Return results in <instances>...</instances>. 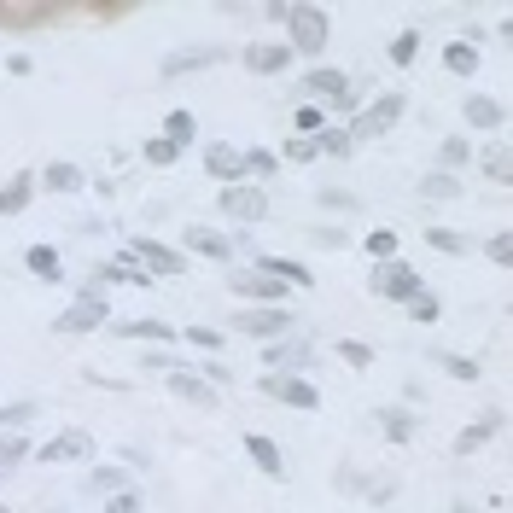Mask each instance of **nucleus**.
I'll use <instances>...</instances> for the list:
<instances>
[{
	"label": "nucleus",
	"mask_w": 513,
	"mask_h": 513,
	"mask_svg": "<svg viewBox=\"0 0 513 513\" xmlns=\"http://www.w3.org/2000/svg\"><path fill=\"white\" fill-rule=\"evenodd\" d=\"M286 30H292V53H321L327 47V12L321 6H286Z\"/></svg>",
	"instance_id": "nucleus-1"
},
{
	"label": "nucleus",
	"mask_w": 513,
	"mask_h": 513,
	"mask_svg": "<svg viewBox=\"0 0 513 513\" xmlns=\"http://www.w3.org/2000/svg\"><path fill=\"white\" fill-rule=\"evenodd\" d=\"M397 117H403V94H385L379 105H368V111L350 123V140H379L391 123H397Z\"/></svg>",
	"instance_id": "nucleus-2"
},
{
	"label": "nucleus",
	"mask_w": 513,
	"mask_h": 513,
	"mask_svg": "<svg viewBox=\"0 0 513 513\" xmlns=\"http://www.w3.org/2000/svg\"><path fill=\"white\" fill-rule=\"evenodd\" d=\"M100 321H111V309H105L100 292H88V298H76V304H70L65 315L53 321V327H59V333H94Z\"/></svg>",
	"instance_id": "nucleus-3"
},
{
	"label": "nucleus",
	"mask_w": 513,
	"mask_h": 513,
	"mask_svg": "<svg viewBox=\"0 0 513 513\" xmlns=\"http://www.w3.org/2000/svg\"><path fill=\"white\" fill-rule=\"evenodd\" d=\"M374 292H379V298H403V304H409L414 292H420V274H414L409 263H397V257H391V263H379Z\"/></svg>",
	"instance_id": "nucleus-4"
},
{
	"label": "nucleus",
	"mask_w": 513,
	"mask_h": 513,
	"mask_svg": "<svg viewBox=\"0 0 513 513\" xmlns=\"http://www.w3.org/2000/svg\"><path fill=\"white\" fill-rule=\"evenodd\" d=\"M222 210H228L234 222H263V216H269V199H263L257 187L234 181V187H222Z\"/></svg>",
	"instance_id": "nucleus-5"
},
{
	"label": "nucleus",
	"mask_w": 513,
	"mask_h": 513,
	"mask_svg": "<svg viewBox=\"0 0 513 513\" xmlns=\"http://www.w3.org/2000/svg\"><path fill=\"white\" fill-rule=\"evenodd\" d=\"M292 321H298L292 309H245V315H240V333H251V339H280Z\"/></svg>",
	"instance_id": "nucleus-6"
},
{
	"label": "nucleus",
	"mask_w": 513,
	"mask_h": 513,
	"mask_svg": "<svg viewBox=\"0 0 513 513\" xmlns=\"http://www.w3.org/2000/svg\"><path fill=\"white\" fill-rule=\"evenodd\" d=\"M129 263H146L152 274H181V257H175L170 245H158V240H135L129 245Z\"/></svg>",
	"instance_id": "nucleus-7"
},
{
	"label": "nucleus",
	"mask_w": 513,
	"mask_h": 513,
	"mask_svg": "<svg viewBox=\"0 0 513 513\" xmlns=\"http://www.w3.org/2000/svg\"><path fill=\"white\" fill-rule=\"evenodd\" d=\"M304 88L315 94V100H333V105H350V76L344 70H309Z\"/></svg>",
	"instance_id": "nucleus-8"
},
{
	"label": "nucleus",
	"mask_w": 513,
	"mask_h": 513,
	"mask_svg": "<svg viewBox=\"0 0 513 513\" xmlns=\"http://www.w3.org/2000/svg\"><path fill=\"white\" fill-rule=\"evenodd\" d=\"M88 455H94L88 432H59L53 444H41V461H88Z\"/></svg>",
	"instance_id": "nucleus-9"
},
{
	"label": "nucleus",
	"mask_w": 513,
	"mask_h": 513,
	"mask_svg": "<svg viewBox=\"0 0 513 513\" xmlns=\"http://www.w3.org/2000/svg\"><path fill=\"white\" fill-rule=\"evenodd\" d=\"M245 455H251L269 479H286V455H280V444H269L263 432H251V438H245Z\"/></svg>",
	"instance_id": "nucleus-10"
},
{
	"label": "nucleus",
	"mask_w": 513,
	"mask_h": 513,
	"mask_svg": "<svg viewBox=\"0 0 513 513\" xmlns=\"http://www.w3.org/2000/svg\"><path fill=\"white\" fill-rule=\"evenodd\" d=\"M245 65L257 70V76H274V70H286V65H292V47H286V41H269V47H251V53H245Z\"/></svg>",
	"instance_id": "nucleus-11"
},
{
	"label": "nucleus",
	"mask_w": 513,
	"mask_h": 513,
	"mask_svg": "<svg viewBox=\"0 0 513 513\" xmlns=\"http://www.w3.org/2000/svg\"><path fill=\"white\" fill-rule=\"evenodd\" d=\"M263 391H274V397H286L292 409H315V403H321L309 379H263Z\"/></svg>",
	"instance_id": "nucleus-12"
},
{
	"label": "nucleus",
	"mask_w": 513,
	"mask_h": 513,
	"mask_svg": "<svg viewBox=\"0 0 513 513\" xmlns=\"http://www.w3.org/2000/svg\"><path fill=\"white\" fill-rule=\"evenodd\" d=\"M257 269L269 274V280H280V286H315V274H309L304 263H292V257H263Z\"/></svg>",
	"instance_id": "nucleus-13"
},
{
	"label": "nucleus",
	"mask_w": 513,
	"mask_h": 513,
	"mask_svg": "<svg viewBox=\"0 0 513 513\" xmlns=\"http://www.w3.org/2000/svg\"><path fill=\"white\" fill-rule=\"evenodd\" d=\"M170 391L175 397H187V403H199V409H210L216 403V391H210L199 374H181V368H170Z\"/></svg>",
	"instance_id": "nucleus-14"
},
{
	"label": "nucleus",
	"mask_w": 513,
	"mask_h": 513,
	"mask_svg": "<svg viewBox=\"0 0 513 513\" xmlns=\"http://www.w3.org/2000/svg\"><path fill=\"white\" fill-rule=\"evenodd\" d=\"M205 164H210V175H216V181H228V187L245 175V164H240V152H234V146H210Z\"/></svg>",
	"instance_id": "nucleus-15"
},
{
	"label": "nucleus",
	"mask_w": 513,
	"mask_h": 513,
	"mask_svg": "<svg viewBox=\"0 0 513 513\" xmlns=\"http://www.w3.org/2000/svg\"><path fill=\"white\" fill-rule=\"evenodd\" d=\"M467 123H473V129H484V135H490V129H502V105L484 100V94H473V100H467Z\"/></svg>",
	"instance_id": "nucleus-16"
},
{
	"label": "nucleus",
	"mask_w": 513,
	"mask_h": 513,
	"mask_svg": "<svg viewBox=\"0 0 513 513\" xmlns=\"http://www.w3.org/2000/svg\"><path fill=\"white\" fill-rule=\"evenodd\" d=\"M309 146H315V152H333V158H344V152H350L356 140H350V129H339V123H321V129H315V140H309Z\"/></svg>",
	"instance_id": "nucleus-17"
},
{
	"label": "nucleus",
	"mask_w": 513,
	"mask_h": 513,
	"mask_svg": "<svg viewBox=\"0 0 513 513\" xmlns=\"http://www.w3.org/2000/svg\"><path fill=\"white\" fill-rule=\"evenodd\" d=\"M41 181H47L53 193H82V187H88V175L76 170V164H47V175H41Z\"/></svg>",
	"instance_id": "nucleus-18"
},
{
	"label": "nucleus",
	"mask_w": 513,
	"mask_h": 513,
	"mask_svg": "<svg viewBox=\"0 0 513 513\" xmlns=\"http://www.w3.org/2000/svg\"><path fill=\"white\" fill-rule=\"evenodd\" d=\"M234 292H245V298H286V286L269 280V274H234Z\"/></svg>",
	"instance_id": "nucleus-19"
},
{
	"label": "nucleus",
	"mask_w": 513,
	"mask_h": 513,
	"mask_svg": "<svg viewBox=\"0 0 513 513\" xmlns=\"http://www.w3.org/2000/svg\"><path fill=\"white\" fill-rule=\"evenodd\" d=\"M24 263H30L41 280H65V274H59V251H53V245H30V251H24Z\"/></svg>",
	"instance_id": "nucleus-20"
},
{
	"label": "nucleus",
	"mask_w": 513,
	"mask_h": 513,
	"mask_svg": "<svg viewBox=\"0 0 513 513\" xmlns=\"http://www.w3.org/2000/svg\"><path fill=\"white\" fill-rule=\"evenodd\" d=\"M193 129H199V123H193V111H170V123H164V140H170L175 152H181V146H193Z\"/></svg>",
	"instance_id": "nucleus-21"
},
{
	"label": "nucleus",
	"mask_w": 513,
	"mask_h": 513,
	"mask_svg": "<svg viewBox=\"0 0 513 513\" xmlns=\"http://www.w3.org/2000/svg\"><path fill=\"white\" fill-rule=\"evenodd\" d=\"M444 65L455 70V76H473V70H479V53H473L467 41H449V47H444Z\"/></svg>",
	"instance_id": "nucleus-22"
},
{
	"label": "nucleus",
	"mask_w": 513,
	"mask_h": 513,
	"mask_svg": "<svg viewBox=\"0 0 513 513\" xmlns=\"http://www.w3.org/2000/svg\"><path fill=\"white\" fill-rule=\"evenodd\" d=\"M496 426H502V420H496V414H490V420H479V426H467V432H461V438H455V449H461V455H473V449H479L484 438H490V432H496Z\"/></svg>",
	"instance_id": "nucleus-23"
},
{
	"label": "nucleus",
	"mask_w": 513,
	"mask_h": 513,
	"mask_svg": "<svg viewBox=\"0 0 513 513\" xmlns=\"http://www.w3.org/2000/svg\"><path fill=\"white\" fill-rule=\"evenodd\" d=\"M420 193H426V199H461V181H455V175H426Z\"/></svg>",
	"instance_id": "nucleus-24"
},
{
	"label": "nucleus",
	"mask_w": 513,
	"mask_h": 513,
	"mask_svg": "<svg viewBox=\"0 0 513 513\" xmlns=\"http://www.w3.org/2000/svg\"><path fill=\"white\" fill-rule=\"evenodd\" d=\"M24 205H30V181H12V187H0V216H18Z\"/></svg>",
	"instance_id": "nucleus-25"
},
{
	"label": "nucleus",
	"mask_w": 513,
	"mask_h": 513,
	"mask_svg": "<svg viewBox=\"0 0 513 513\" xmlns=\"http://www.w3.org/2000/svg\"><path fill=\"white\" fill-rule=\"evenodd\" d=\"M368 257H374V263H391V257H397V234H391V228H374V234H368Z\"/></svg>",
	"instance_id": "nucleus-26"
},
{
	"label": "nucleus",
	"mask_w": 513,
	"mask_h": 513,
	"mask_svg": "<svg viewBox=\"0 0 513 513\" xmlns=\"http://www.w3.org/2000/svg\"><path fill=\"white\" fill-rule=\"evenodd\" d=\"M414 53H420V30H403L391 41V65H414Z\"/></svg>",
	"instance_id": "nucleus-27"
},
{
	"label": "nucleus",
	"mask_w": 513,
	"mask_h": 513,
	"mask_svg": "<svg viewBox=\"0 0 513 513\" xmlns=\"http://www.w3.org/2000/svg\"><path fill=\"white\" fill-rule=\"evenodd\" d=\"M187 245L205 251V257H216V263H228V240H222V234H187Z\"/></svg>",
	"instance_id": "nucleus-28"
},
{
	"label": "nucleus",
	"mask_w": 513,
	"mask_h": 513,
	"mask_svg": "<svg viewBox=\"0 0 513 513\" xmlns=\"http://www.w3.org/2000/svg\"><path fill=\"white\" fill-rule=\"evenodd\" d=\"M409 315L432 327V321H438V298H432V292H414V298H409Z\"/></svg>",
	"instance_id": "nucleus-29"
},
{
	"label": "nucleus",
	"mask_w": 513,
	"mask_h": 513,
	"mask_svg": "<svg viewBox=\"0 0 513 513\" xmlns=\"http://www.w3.org/2000/svg\"><path fill=\"white\" fill-rule=\"evenodd\" d=\"M123 333H129V339H170L164 321H123Z\"/></svg>",
	"instance_id": "nucleus-30"
},
{
	"label": "nucleus",
	"mask_w": 513,
	"mask_h": 513,
	"mask_svg": "<svg viewBox=\"0 0 513 513\" xmlns=\"http://www.w3.org/2000/svg\"><path fill=\"white\" fill-rule=\"evenodd\" d=\"M426 240L438 245V251H449V257H461V251H467V240H461V234H449V228H426Z\"/></svg>",
	"instance_id": "nucleus-31"
},
{
	"label": "nucleus",
	"mask_w": 513,
	"mask_h": 513,
	"mask_svg": "<svg viewBox=\"0 0 513 513\" xmlns=\"http://www.w3.org/2000/svg\"><path fill=\"white\" fill-rule=\"evenodd\" d=\"M484 170H490V181H502V187L513 181V164H508V152H502V146H496V152L484 158Z\"/></svg>",
	"instance_id": "nucleus-32"
},
{
	"label": "nucleus",
	"mask_w": 513,
	"mask_h": 513,
	"mask_svg": "<svg viewBox=\"0 0 513 513\" xmlns=\"http://www.w3.org/2000/svg\"><path fill=\"white\" fill-rule=\"evenodd\" d=\"M240 164H245V175H274V170H280L269 152H240Z\"/></svg>",
	"instance_id": "nucleus-33"
},
{
	"label": "nucleus",
	"mask_w": 513,
	"mask_h": 513,
	"mask_svg": "<svg viewBox=\"0 0 513 513\" xmlns=\"http://www.w3.org/2000/svg\"><path fill=\"white\" fill-rule=\"evenodd\" d=\"M339 356L350 362V368H368V362H374V350H368V344H356V339H344V344H339Z\"/></svg>",
	"instance_id": "nucleus-34"
},
{
	"label": "nucleus",
	"mask_w": 513,
	"mask_h": 513,
	"mask_svg": "<svg viewBox=\"0 0 513 513\" xmlns=\"http://www.w3.org/2000/svg\"><path fill=\"white\" fill-rule=\"evenodd\" d=\"M210 59H216V53H175V59H164V70H199V65H210Z\"/></svg>",
	"instance_id": "nucleus-35"
},
{
	"label": "nucleus",
	"mask_w": 513,
	"mask_h": 513,
	"mask_svg": "<svg viewBox=\"0 0 513 513\" xmlns=\"http://www.w3.org/2000/svg\"><path fill=\"white\" fill-rule=\"evenodd\" d=\"M35 420V403H12V409H0V426H30Z\"/></svg>",
	"instance_id": "nucleus-36"
},
{
	"label": "nucleus",
	"mask_w": 513,
	"mask_h": 513,
	"mask_svg": "<svg viewBox=\"0 0 513 513\" xmlns=\"http://www.w3.org/2000/svg\"><path fill=\"white\" fill-rule=\"evenodd\" d=\"M105 513H146V502H140L135 490H117V496H111V508Z\"/></svg>",
	"instance_id": "nucleus-37"
},
{
	"label": "nucleus",
	"mask_w": 513,
	"mask_h": 513,
	"mask_svg": "<svg viewBox=\"0 0 513 513\" xmlns=\"http://www.w3.org/2000/svg\"><path fill=\"white\" fill-rule=\"evenodd\" d=\"M449 379H479V362H467V356H444Z\"/></svg>",
	"instance_id": "nucleus-38"
},
{
	"label": "nucleus",
	"mask_w": 513,
	"mask_h": 513,
	"mask_svg": "<svg viewBox=\"0 0 513 513\" xmlns=\"http://www.w3.org/2000/svg\"><path fill=\"white\" fill-rule=\"evenodd\" d=\"M146 164H175V146L170 140H146Z\"/></svg>",
	"instance_id": "nucleus-39"
},
{
	"label": "nucleus",
	"mask_w": 513,
	"mask_h": 513,
	"mask_svg": "<svg viewBox=\"0 0 513 513\" xmlns=\"http://www.w3.org/2000/svg\"><path fill=\"white\" fill-rule=\"evenodd\" d=\"M187 344H199V350H216L222 333H210V327H187Z\"/></svg>",
	"instance_id": "nucleus-40"
},
{
	"label": "nucleus",
	"mask_w": 513,
	"mask_h": 513,
	"mask_svg": "<svg viewBox=\"0 0 513 513\" xmlns=\"http://www.w3.org/2000/svg\"><path fill=\"white\" fill-rule=\"evenodd\" d=\"M484 251H490V263H508V257H513V240H508V234H496Z\"/></svg>",
	"instance_id": "nucleus-41"
},
{
	"label": "nucleus",
	"mask_w": 513,
	"mask_h": 513,
	"mask_svg": "<svg viewBox=\"0 0 513 513\" xmlns=\"http://www.w3.org/2000/svg\"><path fill=\"white\" fill-rule=\"evenodd\" d=\"M94 484H100V490H111V496H117V490H123V473H117V467H100V473H94Z\"/></svg>",
	"instance_id": "nucleus-42"
},
{
	"label": "nucleus",
	"mask_w": 513,
	"mask_h": 513,
	"mask_svg": "<svg viewBox=\"0 0 513 513\" xmlns=\"http://www.w3.org/2000/svg\"><path fill=\"white\" fill-rule=\"evenodd\" d=\"M286 158H292V164H309V158H315V146H309V140H286Z\"/></svg>",
	"instance_id": "nucleus-43"
},
{
	"label": "nucleus",
	"mask_w": 513,
	"mask_h": 513,
	"mask_svg": "<svg viewBox=\"0 0 513 513\" xmlns=\"http://www.w3.org/2000/svg\"><path fill=\"white\" fill-rule=\"evenodd\" d=\"M385 426H391V438H409L414 426L403 420V409H385Z\"/></svg>",
	"instance_id": "nucleus-44"
},
{
	"label": "nucleus",
	"mask_w": 513,
	"mask_h": 513,
	"mask_svg": "<svg viewBox=\"0 0 513 513\" xmlns=\"http://www.w3.org/2000/svg\"><path fill=\"white\" fill-rule=\"evenodd\" d=\"M444 164H467V140H444Z\"/></svg>",
	"instance_id": "nucleus-45"
},
{
	"label": "nucleus",
	"mask_w": 513,
	"mask_h": 513,
	"mask_svg": "<svg viewBox=\"0 0 513 513\" xmlns=\"http://www.w3.org/2000/svg\"><path fill=\"white\" fill-rule=\"evenodd\" d=\"M455 513H473V508H455Z\"/></svg>",
	"instance_id": "nucleus-46"
},
{
	"label": "nucleus",
	"mask_w": 513,
	"mask_h": 513,
	"mask_svg": "<svg viewBox=\"0 0 513 513\" xmlns=\"http://www.w3.org/2000/svg\"><path fill=\"white\" fill-rule=\"evenodd\" d=\"M0 473H6V461H0Z\"/></svg>",
	"instance_id": "nucleus-47"
},
{
	"label": "nucleus",
	"mask_w": 513,
	"mask_h": 513,
	"mask_svg": "<svg viewBox=\"0 0 513 513\" xmlns=\"http://www.w3.org/2000/svg\"><path fill=\"white\" fill-rule=\"evenodd\" d=\"M0 513H12V508H0Z\"/></svg>",
	"instance_id": "nucleus-48"
}]
</instances>
